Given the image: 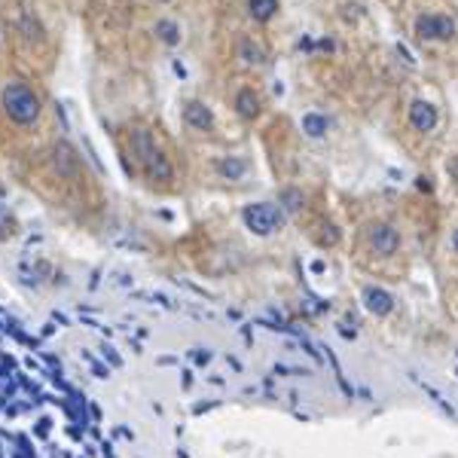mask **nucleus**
<instances>
[{"label": "nucleus", "instance_id": "16", "mask_svg": "<svg viewBox=\"0 0 458 458\" xmlns=\"http://www.w3.org/2000/svg\"><path fill=\"white\" fill-rule=\"evenodd\" d=\"M327 116H321V113H306L302 116V132H306L309 137H324L327 135Z\"/></svg>", "mask_w": 458, "mask_h": 458}, {"label": "nucleus", "instance_id": "3", "mask_svg": "<svg viewBox=\"0 0 458 458\" xmlns=\"http://www.w3.org/2000/svg\"><path fill=\"white\" fill-rule=\"evenodd\" d=\"M125 156H135V162L125 165L128 174H135V168H137L153 183H174L178 180V168H174L171 156L156 144V135L150 128H144V125L135 128L132 137H128V153Z\"/></svg>", "mask_w": 458, "mask_h": 458}, {"label": "nucleus", "instance_id": "9", "mask_svg": "<svg viewBox=\"0 0 458 458\" xmlns=\"http://www.w3.org/2000/svg\"><path fill=\"white\" fill-rule=\"evenodd\" d=\"M281 208H275V205H266V202H260V205H247L245 208V220H247V226L254 229V233H272L275 226L281 223Z\"/></svg>", "mask_w": 458, "mask_h": 458}, {"label": "nucleus", "instance_id": "4", "mask_svg": "<svg viewBox=\"0 0 458 458\" xmlns=\"http://www.w3.org/2000/svg\"><path fill=\"white\" fill-rule=\"evenodd\" d=\"M0 110L13 125L18 128H31L43 113V98L34 92V86H27L25 80H9L0 89Z\"/></svg>", "mask_w": 458, "mask_h": 458}, {"label": "nucleus", "instance_id": "17", "mask_svg": "<svg viewBox=\"0 0 458 458\" xmlns=\"http://www.w3.org/2000/svg\"><path fill=\"white\" fill-rule=\"evenodd\" d=\"M156 4H171V0H156Z\"/></svg>", "mask_w": 458, "mask_h": 458}, {"label": "nucleus", "instance_id": "7", "mask_svg": "<svg viewBox=\"0 0 458 458\" xmlns=\"http://www.w3.org/2000/svg\"><path fill=\"white\" fill-rule=\"evenodd\" d=\"M235 58L247 70H260L269 64V49H266V43L256 34H245V37H238V43H235Z\"/></svg>", "mask_w": 458, "mask_h": 458}, {"label": "nucleus", "instance_id": "14", "mask_svg": "<svg viewBox=\"0 0 458 458\" xmlns=\"http://www.w3.org/2000/svg\"><path fill=\"white\" fill-rule=\"evenodd\" d=\"M245 9H247V18L254 25H269L281 9V0H245Z\"/></svg>", "mask_w": 458, "mask_h": 458}, {"label": "nucleus", "instance_id": "12", "mask_svg": "<svg viewBox=\"0 0 458 458\" xmlns=\"http://www.w3.org/2000/svg\"><path fill=\"white\" fill-rule=\"evenodd\" d=\"M16 31L22 34V40H25L27 46H43V43H46V27H43L40 18L31 13V9H22V13H18V18H16Z\"/></svg>", "mask_w": 458, "mask_h": 458}, {"label": "nucleus", "instance_id": "2", "mask_svg": "<svg viewBox=\"0 0 458 458\" xmlns=\"http://www.w3.org/2000/svg\"><path fill=\"white\" fill-rule=\"evenodd\" d=\"M409 40L421 49H452L458 46V16L452 6L419 4L409 18Z\"/></svg>", "mask_w": 458, "mask_h": 458}, {"label": "nucleus", "instance_id": "10", "mask_svg": "<svg viewBox=\"0 0 458 458\" xmlns=\"http://www.w3.org/2000/svg\"><path fill=\"white\" fill-rule=\"evenodd\" d=\"M49 165H52V171L58 174V178H73L77 174V165H80V156H77V150L68 144V141H58L52 147V156H49Z\"/></svg>", "mask_w": 458, "mask_h": 458}, {"label": "nucleus", "instance_id": "8", "mask_svg": "<svg viewBox=\"0 0 458 458\" xmlns=\"http://www.w3.org/2000/svg\"><path fill=\"white\" fill-rule=\"evenodd\" d=\"M263 107H266V101L254 86H238L235 89L233 110H235L238 119H245V123H256V119L263 116Z\"/></svg>", "mask_w": 458, "mask_h": 458}, {"label": "nucleus", "instance_id": "15", "mask_svg": "<svg viewBox=\"0 0 458 458\" xmlns=\"http://www.w3.org/2000/svg\"><path fill=\"white\" fill-rule=\"evenodd\" d=\"M153 34H156V40H159L162 46H168V49H174V46H180V40H183L180 25L174 22V18H156Z\"/></svg>", "mask_w": 458, "mask_h": 458}, {"label": "nucleus", "instance_id": "11", "mask_svg": "<svg viewBox=\"0 0 458 458\" xmlns=\"http://www.w3.org/2000/svg\"><path fill=\"white\" fill-rule=\"evenodd\" d=\"M214 171H217L220 180L238 183V180H245L247 174H251V162H247L245 156H238V153H226V156H220V159L214 162Z\"/></svg>", "mask_w": 458, "mask_h": 458}, {"label": "nucleus", "instance_id": "13", "mask_svg": "<svg viewBox=\"0 0 458 458\" xmlns=\"http://www.w3.org/2000/svg\"><path fill=\"white\" fill-rule=\"evenodd\" d=\"M183 123L196 128V132H211L214 128V110L205 101H187L183 104Z\"/></svg>", "mask_w": 458, "mask_h": 458}, {"label": "nucleus", "instance_id": "6", "mask_svg": "<svg viewBox=\"0 0 458 458\" xmlns=\"http://www.w3.org/2000/svg\"><path fill=\"white\" fill-rule=\"evenodd\" d=\"M440 123H443V110H440V104L434 98L412 95L407 101V128H409V135L428 141V137H434L440 132Z\"/></svg>", "mask_w": 458, "mask_h": 458}, {"label": "nucleus", "instance_id": "1", "mask_svg": "<svg viewBox=\"0 0 458 458\" xmlns=\"http://www.w3.org/2000/svg\"><path fill=\"white\" fill-rule=\"evenodd\" d=\"M348 256L366 278L379 284H397L409 278L416 247L403 220L391 214H373L354 226Z\"/></svg>", "mask_w": 458, "mask_h": 458}, {"label": "nucleus", "instance_id": "5", "mask_svg": "<svg viewBox=\"0 0 458 458\" xmlns=\"http://www.w3.org/2000/svg\"><path fill=\"white\" fill-rule=\"evenodd\" d=\"M434 269L443 293L458 287V217L449 220L440 233V242L434 247Z\"/></svg>", "mask_w": 458, "mask_h": 458}]
</instances>
